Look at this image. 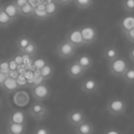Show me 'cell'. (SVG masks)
<instances>
[{"instance_id": "obj_37", "label": "cell", "mask_w": 134, "mask_h": 134, "mask_svg": "<svg viewBox=\"0 0 134 134\" xmlns=\"http://www.w3.org/2000/svg\"><path fill=\"white\" fill-rule=\"evenodd\" d=\"M7 77H8V75H7L6 74L2 73V72H0V87L2 86L3 83L5 82V80H6Z\"/></svg>"}, {"instance_id": "obj_2", "label": "cell", "mask_w": 134, "mask_h": 134, "mask_svg": "<svg viewBox=\"0 0 134 134\" xmlns=\"http://www.w3.org/2000/svg\"><path fill=\"white\" fill-rule=\"evenodd\" d=\"M108 71L111 75L115 77L121 78L127 70L130 68V64L125 58L119 56L118 58L114 59L113 61L108 62Z\"/></svg>"}, {"instance_id": "obj_16", "label": "cell", "mask_w": 134, "mask_h": 134, "mask_svg": "<svg viewBox=\"0 0 134 134\" xmlns=\"http://www.w3.org/2000/svg\"><path fill=\"white\" fill-rule=\"evenodd\" d=\"M30 102V96L26 91H16L14 94V103L19 107H24Z\"/></svg>"}, {"instance_id": "obj_24", "label": "cell", "mask_w": 134, "mask_h": 134, "mask_svg": "<svg viewBox=\"0 0 134 134\" xmlns=\"http://www.w3.org/2000/svg\"><path fill=\"white\" fill-rule=\"evenodd\" d=\"M32 41H33V40H32L31 38L29 37V36H26V35L20 36V37L17 40V42H16L18 50L21 52Z\"/></svg>"}, {"instance_id": "obj_29", "label": "cell", "mask_w": 134, "mask_h": 134, "mask_svg": "<svg viewBox=\"0 0 134 134\" xmlns=\"http://www.w3.org/2000/svg\"><path fill=\"white\" fill-rule=\"evenodd\" d=\"M121 78H122L123 81L126 82L127 84H134V68L130 67Z\"/></svg>"}, {"instance_id": "obj_27", "label": "cell", "mask_w": 134, "mask_h": 134, "mask_svg": "<svg viewBox=\"0 0 134 134\" xmlns=\"http://www.w3.org/2000/svg\"><path fill=\"white\" fill-rule=\"evenodd\" d=\"M74 4L78 9H86L93 6L94 0H74Z\"/></svg>"}, {"instance_id": "obj_23", "label": "cell", "mask_w": 134, "mask_h": 134, "mask_svg": "<svg viewBox=\"0 0 134 134\" xmlns=\"http://www.w3.org/2000/svg\"><path fill=\"white\" fill-rule=\"evenodd\" d=\"M14 22V20L6 13L3 7H0V27L5 28V27L9 26L10 24Z\"/></svg>"}, {"instance_id": "obj_21", "label": "cell", "mask_w": 134, "mask_h": 134, "mask_svg": "<svg viewBox=\"0 0 134 134\" xmlns=\"http://www.w3.org/2000/svg\"><path fill=\"white\" fill-rule=\"evenodd\" d=\"M53 73H54L53 67L49 63H47L42 68L40 69V75L44 80H49V79L52 78L53 76Z\"/></svg>"}, {"instance_id": "obj_31", "label": "cell", "mask_w": 134, "mask_h": 134, "mask_svg": "<svg viewBox=\"0 0 134 134\" xmlns=\"http://www.w3.org/2000/svg\"><path fill=\"white\" fill-rule=\"evenodd\" d=\"M32 134H52L50 129L45 126H38L34 129Z\"/></svg>"}, {"instance_id": "obj_35", "label": "cell", "mask_w": 134, "mask_h": 134, "mask_svg": "<svg viewBox=\"0 0 134 134\" xmlns=\"http://www.w3.org/2000/svg\"><path fill=\"white\" fill-rule=\"evenodd\" d=\"M103 134H122L120 130H117L116 128H109L107 130H105Z\"/></svg>"}, {"instance_id": "obj_7", "label": "cell", "mask_w": 134, "mask_h": 134, "mask_svg": "<svg viewBox=\"0 0 134 134\" xmlns=\"http://www.w3.org/2000/svg\"><path fill=\"white\" fill-rule=\"evenodd\" d=\"M80 31L84 40L85 45H90L96 42L98 37L97 30L92 25H83L80 27Z\"/></svg>"}, {"instance_id": "obj_10", "label": "cell", "mask_w": 134, "mask_h": 134, "mask_svg": "<svg viewBox=\"0 0 134 134\" xmlns=\"http://www.w3.org/2000/svg\"><path fill=\"white\" fill-rule=\"evenodd\" d=\"M86 70L77 63L76 61L72 62L67 67V75L71 79H80L86 74Z\"/></svg>"}, {"instance_id": "obj_14", "label": "cell", "mask_w": 134, "mask_h": 134, "mask_svg": "<svg viewBox=\"0 0 134 134\" xmlns=\"http://www.w3.org/2000/svg\"><path fill=\"white\" fill-rule=\"evenodd\" d=\"M75 61H76L86 71H88V70L92 69V67H93V65H94L93 57L87 53H83V54H81V55H79L78 57L76 58Z\"/></svg>"}, {"instance_id": "obj_22", "label": "cell", "mask_w": 134, "mask_h": 134, "mask_svg": "<svg viewBox=\"0 0 134 134\" xmlns=\"http://www.w3.org/2000/svg\"><path fill=\"white\" fill-rule=\"evenodd\" d=\"M45 10H46L47 14H48L49 19L52 17H55L56 14L58 13V10H59V5L55 1L52 0L51 2L45 4Z\"/></svg>"}, {"instance_id": "obj_8", "label": "cell", "mask_w": 134, "mask_h": 134, "mask_svg": "<svg viewBox=\"0 0 134 134\" xmlns=\"http://www.w3.org/2000/svg\"><path fill=\"white\" fill-rule=\"evenodd\" d=\"M65 40L76 48H79V47H82L85 45L84 40H83L82 34H81L79 28L70 30L65 36Z\"/></svg>"}, {"instance_id": "obj_3", "label": "cell", "mask_w": 134, "mask_h": 134, "mask_svg": "<svg viewBox=\"0 0 134 134\" xmlns=\"http://www.w3.org/2000/svg\"><path fill=\"white\" fill-rule=\"evenodd\" d=\"M29 114L33 119L41 121L49 116V109L41 101L36 100L29 108Z\"/></svg>"}, {"instance_id": "obj_1", "label": "cell", "mask_w": 134, "mask_h": 134, "mask_svg": "<svg viewBox=\"0 0 134 134\" xmlns=\"http://www.w3.org/2000/svg\"><path fill=\"white\" fill-rule=\"evenodd\" d=\"M128 105L127 102L121 97H111L108 99L106 105V109L111 116L119 117L126 112Z\"/></svg>"}, {"instance_id": "obj_11", "label": "cell", "mask_w": 134, "mask_h": 134, "mask_svg": "<svg viewBox=\"0 0 134 134\" xmlns=\"http://www.w3.org/2000/svg\"><path fill=\"white\" fill-rule=\"evenodd\" d=\"M27 113L23 110L13 109L8 116V123H18V124H25L27 123Z\"/></svg>"}, {"instance_id": "obj_4", "label": "cell", "mask_w": 134, "mask_h": 134, "mask_svg": "<svg viewBox=\"0 0 134 134\" xmlns=\"http://www.w3.org/2000/svg\"><path fill=\"white\" fill-rule=\"evenodd\" d=\"M30 93L35 100L42 102L44 100H47L51 97L52 90L46 83H41V84L35 85L32 86Z\"/></svg>"}, {"instance_id": "obj_15", "label": "cell", "mask_w": 134, "mask_h": 134, "mask_svg": "<svg viewBox=\"0 0 134 134\" xmlns=\"http://www.w3.org/2000/svg\"><path fill=\"white\" fill-rule=\"evenodd\" d=\"M3 90L6 93H13L19 89V83L17 82L15 78H12L10 76H8L5 80V82L3 83L2 86H1Z\"/></svg>"}, {"instance_id": "obj_26", "label": "cell", "mask_w": 134, "mask_h": 134, "mask_svg": "<svg viewBox=\"0 0 134 134\" xmlns=\"http://www.w3.org/2000/svg\"><path fill=\"white\" fill-rule=\"evenodd\" d=\"M19 11H20V16H23V17L26 18H30L33 16L34 7L29 2L26 5H24L22 8H19Z\"/></svg>"}, {"instance_id": "obj_38", "label": "cell", "mask_w": 134, "mask_h": 134, "mask_svg": "<svg viewBox=\"0 0 134 134\" xmlns=\"http://www.w3.org/2000/svg\"><path fill=\"white\" fill-rule=\"evenodd\" d=\"M129 58L130 61H132L134 63V47H132L130 51H129Z\"/></svg>"}, {"instance_id": "obj_39", "label": "cell", "mask_w": 134, "mask_h": 134, "mask_svg": "<svg viewBox=\"0 0 134 134\" xmlns=\"http://www.w3.org/2000/svg\"><path fill=\"white\" fill-rule=\"evenodd\" d=\"M1 105H2V101H1V98H0V108H1Z\"/></svg>"}, {"instance_id": "obj_13", "label": "cell", "mask_w": 134, "mask_h": 134, "mask_svg": "<svg viewBox=\"0 0 134 134\" xmlns=\"http://www.w3.org/2000/svg\"><path fill=\"white\" fill-rule=\"evenodd\" d=\"M75 134H94L95 126L89 120H85L76 127H75Z\"/></svg>"}, {"instance_id": "obj_17", "label": "cell", "mask_w": 134, "mask_h": 134, "mask_svg": "<svg viewBox=\"0 0 134 134\" xmlns=\"http://www.w3.org/2000/svg\"><path fill=\"white\" fill-rule=\"evenodd\" d=\"M27 123L18 124V123H8L7 133L8 134H26Z\"/></svg>"}, {"instance_id": "obj_40", "label": "cell", "mask_w": 134, "mask_h": 134, "mask_svg": "<svg viewBox=\"0 0 134 134\" xmlns=\"http://www.w3.org/2000/svg\"><path fill=\"white\" fill-rule=\"evenodd\" d=\"M0 71H1V68H0Z\"/></svg>"}, {"instance_id": "obj_6", "label": "cell", "mask_w": 134, "mask_h": 134, "mask_svg": "<svg viewBox=\"0 0 134 134\" xmlns=\"http://www.w3.org/2000/svg\"><path fill=\"white\" fill-rule=\"evenodd\" d=\"M80 89L83 93L86 95L97 94L100 89V83L95 77L89 76L82 81L80 85Z\"/></svg>"}, {"instance_id": "obj_32", "label": "cell", "mask_w": 134, "mask_h": 134, "mask_svg": "<svg viewBox=\"0 0 134 134\" xmlns=\"http://www.w3.org/2000/svg\"><path fill=\"white\" fill-rule=\"evenodd\" d=\"M123 35L125 36V38H126L130 43H133L134 44V28L131 29L130 30H129L126 33H124Z\"/></svg>"}, {"instance_id": "obj_30", "label": "cell", "mask_w": 134, "mask_h": 134, "mask_svg": "<svg viewBox=\"0 0 134 134\" xmlns=\"http://www.w3.org/2000/svg\"><path fill=\"white\" fill-rule=\"evenodd\" d=\"M0 68H1L0 72L6 74L7 75H8L9 72L11 71L9 66V62L6 61V60H0Z\"/></svg>"}, {"instance_id": "obj_19", "label": "cell", "mask_w": 134, "mask_h": 134, "mask_svg": "<svg viewBox=\"0 0 134 134\" xmlns=\"http://www.w3.org/2000/svg\"><path fill=\"white\" fill-rule=\"evenodd\" d=\"M32 18L38 19V20H46L49 19L48 14L45 10V4L40 3L37 7L34 8V12Z\"/></svg>"}, {"instance_id": "obj_25", "label": "cell", "mask_w": 134, "mask_h": 134, "mask_svg": "<svg viewBox=\"0 0 134 134\" xmlns=\"http://www.w3.org/2000/svg\"><path fill=\"white\" fill-rule=\"evenodd\" d=\"M38 51H39V47H38L37 43L35 42L34 41H32L24 50L21 52V53H23L24 55H27V56H34L37 54Z\"/></svg>"}, {"instance_id": "obj_28", "label": "cell", "mask_w": 134, "mask_h": 134, "mask_svg": "<svg viewBox=\"0 0 134 134\" xmlns=\"http://www.w3.org/2000/svg\"><path fill=\"white\" fill-rule=\"evenodd\" d=\"M121 6L125 12L129 14L134 13V0H122Z\"/></svg>"}, {"instance_id": "obj_9", "label": "cell", "mask_w": 134, "mask_h": 134, "mask_svg": "<svg viewBox=\"0 0 134 134\" xmlns=\"http://www.w3.org/2000/svg\"><path fill=\"white\" fill-rule=\"evenodd\" d=\"M86 119V113L82 109H73L67 115V121L72 127H76Z\"/></svg>"}, {"instance_id": "obj_33", "label": "cell", "mask_w": 134, "mask_h": 134, "mask_svg": "<svg viewBox=\"0 0 134 134\" xmlns=\"http://www.w3.org/2000/svg\"><path fill=\"white\" fill-rule=\"evenodd\" d=\"M47 63H48V62H46L43 59H37L35 62H34V66H35L37 69L40 70L41 68H42V67L44 66Z\"/></svg>"}, {"instance_id": "obj_18", "label": "cell", "mask_w": 134, "mask_h": 134, "mask_svg": "<svg viewBox=\"0 0 134 134\" xmlns=\"http://www.w3.org/2000/svg\"><path fill=\"white\" fill-rule=\"evenodd\" d=\"M4 10L6 11V13L13 19L14 21L18 19V18L20 16V11H19V8L14 4L13 2H10V3H8V4L4 5L2 6Z\"/></svg>"}, {"instance_id": "obj_36", "label": "cell", "mask_w": 134, "mask_h": 134, "mask_svg": "<svg viewBox=\"0 0 134 134\" xmlns=\"http://www.w3.org/2000/svg\"><path fill=\"white\" fill-rule=\"evenodd\" d=\"M12 2L16 5L19 8H22L24 5H26L27 3H29V0H13Z\"/></svg>"}, {"instance_id": "obj_20", "label": "cell", "mask_w": 134, "mask_h": 134, "mask_svg": "<svg viewBox=\"0 0 134 134\" xmlns=\"http://www.w3.org/2000/svg\"><path fill=\"white\" fill-rule=\"evenodd\" d=\"M103 55L104 58L106 59V61L111 62L114 59L118 58L119 55V52L115 46H108L104 49V52H103Z\"/></svg>"}, {"instance_id": "obj_34", "label": "cell", "mask_w": 134, "mask_h": 134, "mask_svg": "<svg viewBox=\"0 0 134 134\" xmlns=\"http://www.w3.org/2000/svg\"><path fill=\"white\" fill-rule=\"evenodd\" d=\"M59 6H68V5L74 3V0H53Z\"/></svg>"}, {"instance_id": "obj_12", "label": "cell", "mask_w": 134, "mask_h": 134, "mask_svg": "<svg viewBox=\"0 0 134 134\" xmlns=\"http://www.w3.org/2000/svg\"><path fill=\"white\" fill-rule=\"evenodd\" d=\"M119 30H121L123 34L128 32L131 29L134 28V15L129 14L127 16H124L119 22Z\"/></svg>"}, {"instance_id": "obj_5", "label": "cell", "mask_w": 134, "mask_h": 134, "mask_svg": "<svg viewBox=\"0 0 134 134\" xmlns=\"http://www.w3.org/2000/svg\"><path fill=\"white\" fill-rule=\"evenodd\" d=\"M76 49V47L68 42L66 40H63L56 45L55 52L59 57L63 59H70L75 54Z\"/></svg>"}]
</instances>
